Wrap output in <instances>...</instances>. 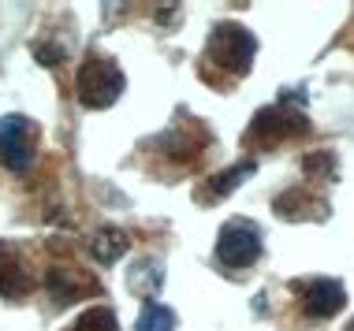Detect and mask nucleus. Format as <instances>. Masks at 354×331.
<instances>
[{"label":"nucleus","instance_id":"ddd939ff","mask_svg":"<svg viewBox=\"0 0 354 331\" xmlns=\"http://www.w3.org/2000/svg\"><path fill=\"white\" fill-rule=\"evenodd\" d=\"M135 331H176V313H171L168 305H157V301H149V305L138 313Z\"/></svg>","mask_w":354,"mask_h":331},{"label":"nucleus","instance_id":"7ed1b4c3","mask_svg":"<svg viewBox=\"0 0 354 331\" xmlns=\"http://www.w3.org/2000/svg\"><path fill=\"white\" fill-rule=\"evenodd\" d=\"M310 123L295 105L287 101H276L272 108H261L257 116L250 119V130H246V146H280V141L295 138V134H306Z\"/></svg>","mask_w":354,"mask_h":331},{"label":"nucleus","instance_id":"f03ea898","mask_svg":"<svg viewBox=\"0 0 354 331\" xmlns=\"http://www.w3.org/2000/svg\"><path fill=\"white\" fill-rule=\"evenodd\" d=\"M209 60L216 68L232 71V74H246L254 63V52H257V41L246 26L239 23H216L213 34H209V45H205Z\"/></svg>","mask_w":354,"mask_h":331},{"label":"nucleus","instance_id":"423d86ee","mask_svg":"<svg viewBox=\"0 0 354 331\" xmlns=\"http://www.w3.org/2000/svg\"><path fill=\"white\" fill-rule=\"evenodd\" d=\"M291 290L302 298V309L317 320L336 317L347 305V290L339 279H306V283H291Z\"/></svg>","mask_w":354,"mask_h":331},{"label":"nucleus","instance_id":"9b49d317","mask_svg":"<svg viewBox=\"0 0 354 331\" xmlns=\"http://www.w3.org/2000/svg\"><path fill=\"white\" fill-rule=\"evenodd\" d=\"M160 283H165V264L160 261H153V257H142L135 268H131V276H127V287H131V294H138V298H149L160 290Z\"/></svg>","mask_w":354,"mask_h":331},{"label":"nucleus","instance_id":"4468645a","mask_svg":"<svg viewBox=\"0 0 354 331\" xmlns=\"http://www.w3.org/2000/svg\"><path fill=\"white\" fill-rule=\"evenodd\" d=\"M71 331H120V328H116V313H112V309L93 305V309H86V313L75 320Z\"/></svg>","mask_w":354,"mask_h":331},{"label":"nucleus","instance_id":"f257e3e1","mask_svg":"<svg viewBox=\"0 0 354 331\" xmlns=\"http://www.w3.org/2000/svg\"><path fill=\"white\" fill-rule=\"evenodd\" d=\"M123 71L116 60H109V56H97L90 52L82 60L79 74H75V93H79V101L86 108H109L116 105V101L123 97Z\"/></svg>","mask_w":354,"mask_h":331},{"label":"nucleus","instance_id":"39448f33","mask_svg":"<svg viewBox=\"0 0 354 331\" xmlns=\"http://www.w3.org/2000/svg\"><path fill=\"white\" fill-rule=\"evenodd\" d=\"M261 257V231L246 220H232L216 234V261L224 268H250Z\"/></svg>","mask_w":354,"mask_h":331},{"label":"nucleus","instance_id":"1a4fd4ad","mask_svg":"<svg viewBox=\"0 0 354 331\" xmlns=\"http://www.w3.org/2000/svg\"><path fill=\"white\" fill-rule=\"evenodd\" d=\"M272 209L280 212L283 220H328V205H324L321 197L302 194L299 186H295V190H287L283 197H276Z\"/></svg>","mask_w":354,"mask_h":331},{"label":"nucleus","instance_id":"f8f14e48","mask_svg":"<svg viewBox=\"0 0 354 331\" xmlns=\"http://www.w3.org/2000/svg\"><path fill=\"white\" fill-rule=\"evenodd\" d=\"M127 245H131L127 231H120V227H101L90 242V253L97 264H116L123 253H127Z\"/></svg>","mask_w":354,"mask_h":331},{"label":"nucleus","instance_id":"f3484780","mask_svg":"<svg viewBox=\"0 0 354 331\" xmlns=\"http://www.w3.org/2000/svg\"><path fill=\"white\" fill-rule=\"evenodd\" d=\"M347 331H354V320H351V324H347Z\"/></svg>","mask_w":354,"mask_h":331},{"label":"nucleus","instance_id":"6e6552de","mask_svg":"<svg viewBox=\"0 0 354 331\" xmlns=\"http://www.w3.org/2000/svg\"><path fill=\"white\" fill-rule=\"evenodd\" d=\"M45 287H49L53 301H64V305L82 301V298H90V294H97V290H101L90 276H82V272H75V268H49Z\"/></svg>","mask_w":354,"mask_h":331},{"label":"nucleus","instance_id":"9d476101","mask_svg":"<svg viewBox=\"0 0 354 331\" xmlns=\"http://www.w3.org/2000/svg\"><path fill=\"white\" fill-rule=\"evenodd\" d=\"M254 172H257V164H254V160H243V164H235V168H227V172L213 175V179L205 183V190L198 194V201H202V205H216V201H224V197L232 194L235 186H243L246 179L254 175Z\"/></svg>","mask_w":354,"mask_h":331},{"label":"nucleus","instance_id":"2eb2a0df","mask_svg":"<svg viewBox=\"0 0 354 331\" xmlns=\"http://www.w3.org/2000/svg\"><path fill=\"white\" fill-rule=\"evenodd\" d=\"M302 168L310 175H321V179H332L336 175V153H310L302 160Z\"/></svg>","mask_w":354,"mask_h":331},{"label":"nucleus","instance_id":"20e7f679","mask_svg":"<svg viewBox=\"0 0 354 331\" xmlns=\"http://www.w3.org/2000/svg\"><path fill=\"white\" fill-rule=\"evenodd\" d=\"M34 149H37V127L26 116H4L0 119V164L8 172L23 175L34 164Z\"/></svg>","mask_w":354,"mask_h":331},{"label":"nucleus","instance_id":"0eeeda50","mask_svg":"<svg viewBox=\"0 0 354 331\" xmlns=\"http://www.w3.org/2000/svg\"><path fill=\"white\" fill-rule=\"evenodd\" d=\"M34 290V276L26 268L23 253L12 242H0V294L8 301H23Z\"/></svg>","mask_w":354,"mask_h":331},{"label":"nucleus","instance_id":"dca6fc26","mask_svg":"<svg viewBox=\"0 0 354 331\" xmlns=\"http://www.w3.org/2000/svg\"><path fill=\"white\" fill-rule=\"evenodd\" d=\"M34 56H37V63L53 68V63H64V56H68V49H64V45H34Z\"/></svg>","mask_w":354,"mask_h":331}]
</instances>
